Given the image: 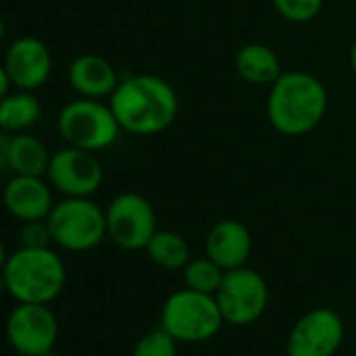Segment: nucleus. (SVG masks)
<instances>
[{
    "instance_id": "39448f33",
    "label": "nucleus",
    "mask_w": 356,
    "mask_h": 356,
    "mask_svg": "<svg viewBox=\"0 0 356 356\" xmlns=\"http://www.w3.org/2000/svg\"><path fill=\"white\" fill-rule=\"evenodd\" d=\"M53 243L67 252H90L107 237L105 212L90 197H65L47 218Z\"/></svg>"
},
{
    "instance_id": "b1692460",
    "label": "nucleus",
    "mask_w": 356,
    "mask_h": 356,
    "mask_svg": "<svg viewBox=\"0 0 356 356\" xmlns=\"http://www.w3.org/2000/svg\"><path fill=\"white\" fill-rule=\"evenodd\" d=\"M13 134L7 130H0V172L9 170V149H11Z\"/></svg>"
},
{
    "instance_id": "a211bd4d",
    "label": "nucleus",
    "mask_w": 356,
    "mask_h": 356,
    "mask_svg": "<svg viewBox=\"0 0 356 356\" xmlns=\"http://www.w3.org/2000/svg\"><path fill=\"white\" fill-rule=\"evenodd\" d=\"M51 155L47 145L28 132H17L11 138L9 170L19 176H47Z\"/></svg>"
},
{
    "instance_id": "bb28decb",
    "label": "nucleus",
    "mask_w": 356,
    "mask_h": 356,
    "mask_svg": "<svg viewBox=\"0 0 356 356\" xmlns=\"http://www.w3.org/2000/svg\"><path fill=\"white\" fill-rule=\"evenodd\" d=\"M350 70H352V74L356 78V42H354V47L350 51Z\"/></svg>"
},
{
    "instance_id": "f257e3e1",
    "label": "nucleus",
    "mask_w": 356,
    "mask_h": 356,
    "mask_svg": "<svg viewBox=\"0 0 356 356\" xmlns=\"http://www.w3.org/2000/svg\"><path fill=\"white\" fill-rule=\"evenodd\" d=\"M109 107L122 130L151 136L172 126L178 113V97L163 78L138 74L120 80L109 97Z\"/></svg>"
},
{
    "instance_id": "4468645a",
    "label": "nucleus",
    "mask_w": 356,
    "mask_h": 356,
    "mask_svg": "<svg viewBox=\"0 0 356 356\" xmlns=\"http://www.w3.org/2000/svg\"><path fill=\"white\" fill-rule=\"evenodd\" d=\"M206 252L208 258H212L220 268H239L248 262L252 254V235L248 227L239 220H220L208 233Z\"/></svg>"
},
{
    "instance_id": "2eb2a0df",
    "label": "nucleus",
    "mask_w": 356,
    "mask_h": 356,
    "mask_svg": "<svg viewBox=\"0 0 356 356\" xmlns=\"http://www.w3.org/2000/svg\"><path fill=\"white\" fill-rule=\"evenodd\" d=\"M67 80L70 86L86 99H103L111 97L115 86L120 84L118 72L113 65L95 53H84L76 57L67 70Z\"/></svg>"
},
{
    "instance_id": "412c9836",
    "label": "nucleus",
    "mask_w": 356,
    "mask_h": 356,
    "mask_svg": "<svg viewBox=\"0 0 356 356\" xmlns=\"http://www.w3.org/2000/svg\"><path fill=\"white\" fill-rule=\"evenodd\" d=\"M132 356H176V339L161 327L153 329L138 339Z\"/></svg>"
},
{
    "instance_id": "a878e982",
    "label": "nucleus",
    "mask_w": 356,
    "mask_h": 356,
    "mask_svg": "<svg viewBox=\"0 0 356 356\" xmlns=\"http://www.w3.org/2000/svg\"><path fill=\"white\" fill-rule=\"evenodd\" d=\"M7 258H9V254H7V248H5L3 239H0V270H3V266H5V262H7Z\"/></svg>"
},
{
    "instance_id": "9d476101",
    "label": "nucleus",
    "mask_w": 356,
    "mask_h": 356,
    "mask_svg": "<svg viewBox=\"0 0 356 356\" xmlns=\"http://www.w3.org/2000/svg\"><path fill=\"white\" fill-rule=\"evenodd\" d=\"M47 178L65 197H90L103 183V165L95 151L67 145L51 155Z\"/></svg>"
},
{
    "instance_id": "7ed1b4c3",
    "label": "nucleus",
    "mask_w": 356,
    "mask_h": 356,
    "mask_svg": "<svg viewBox=\"0 0 356 356\" xmlns=\"http://www.w3.org/2000/svg\"><path fill=\"white\" fill-rule=\"evenodd\" d=\"M3 277L7 283V293H11L17 302L51 304L61 296L67 273L55 250L22 245L7 258Z\"/></svg>"
},
{
    "instance_id": "4be33fe9",
    "label": "nucleus",
    "mask_w": 356,
    "mask_h": 356,
    "mask_svg": "<svg viewBox=\"0 0 356 356\" xmlns=\"http://www.w3.org/2000/svg\"><path fill=\"white\" fill-rule=\"evenodd\" d=\"M273 5L283 19L291 24H308L321 13L323 0H273Z\"/></svg>"
},
{
    "instance_id": "5701e85b",
    "label": "nucleus",
    "mask_w": 356,
    "mask_h": 356,
    "mask_svg": "<svg viewBox=\"0 0 356 356\" xmlns=\"http://www.w3.org/2000/svg\"><path fill=\"white\" fill-rule=\"evenodd\" d=\"M19 241H22L24 248H51L53 235H51L49 222L47 220L24 222L22 233H19Z\"/></svg>"
},
{
    "instance_id": "0eeeda50",
    "label": "nucleus",
    "mask_w": 356,
    "mask_h": 356,
    "mask_svg": "<svg viewBox=\"0 0 356 356\" xmlns=\"http://www.w3.org/2000/svg\"><path fill=\"white\" fill-rule=\"evenodd\" d=\"M220 312L231 325H250L262 316L268 304V287L260 273L239 266L227 270L214 293Z\"/></svg>"
},
{
    "instance_id": "c85d7f7f",
    "label": "nucleus",
    "mask_w": 356,
    "mask_h": 356,
    "mask_svg": "<svg viewBox=\"0 0 356 356\" xmlns=\"http://www.w3.org/2000/svg\"><path fill=\"white\" fill-rule=\"evenodd\" d=\"M7 291V283H5V277H3V270H0V293Z\"/></svg>"
},
{
    "instance_id": "6e6552de",
    "label": "nucleus",
    "mask_w": 356,
    "mask_h": 356,
    "mask_svg": "<svg viewBox=\"0 0 356 356\" xmlns=\"http://www.w3.org/2000/svg\"><path fill=\"white\" fill-rule=\"evenodd\" d=\"M9 346L22 356H40L55 350L59 321L49 304L17 302L5 325Z\"/></svg>"
},
{
    "instance_id": "f8f14e48",
    "label": "nucleus",
    "mask_w": 356,
    "mask_h": 356,
    "mask_svg": "<svg viewBox=\"0 0 356 356\" xmlns=\"http://www.w3.org/2000/svg\"><path fill=\"white\" fill-rule=\"evenodd\" d=\"M3 65H5L9 80L15 88L36 92L51 78L53 55L40 38L19 36L7 49Z\"/></svg>"
},
{
    "instance_id": "1a4fd4ad",
    "label": "nucleus",
    "mask_w": 356,
    "mask_h": 356,
    "mask_svg": "<svg viewBox=\"0 0 356 356\" xmlns=\"http://www.w3.org/2000/svg\"><path fill=\"white\" fill-rule=\"evenodd\" d=\"M107 237L122 250H145L157 231L153 206L138 193H122L113 197L105 210Z\"/></svg>"
},
{
    "instance_id": "f3484780",
    "label": "nucleus",
    "mask_w": 356,
    "mask_h": 356,
    "mask_svg": "<svg viewBox=\"0 0 356 356\" xmlns=\"http://www.w3.org/2000/svg\"><path fill=\"white\" fill-rule=\"evenodd\" d=\"M40 115L42 105L34 90L15 88L0 99V130H7L11 134L26 132L40 120Z\"/></svg>"
},
{
    "instance_id": "aec40b11",
    "label": "nucleus",
    "mask_w": 356,
    "mask_h": 356,
    "mask_svg": "<svg viewBox=\"0 0 356 356\" xmlns=\"http://www.w3.org/2000/svg\"><path fill=\"white\" fill-rule=\"evenodd\" d=\"M225 268H220L212 258H197V260H189L187 266L183 268V277H185V285L189 289L202 291V293H216L222 277H225Z\"/></svg>"
},
{
    "instance_id": "393cba45",
    "label": "nucleus",
    "mask_w": 356,
    "mask_h": 356,
    "mask_svg": "<svg viewBox=\"0 0 356 356\" xmlns=\"http://www.w3.org/2000/svg\"><path fill=\"white\" fill-rule=\"evenodd\" d=\"M11 86H13V84H11V80H9V74H7L5 65L0 63V99H3V97L9 92Z\"/></svg>"
},
{
    "instance_id": "ddd939ff",
    "label": "nucleus",
    "mask_w": 356,
    "mask_h": 356,
    "mask_svg": "<svg viewBox=\"0 0 356 356\" xmlns=\"http://www.w3.org/2000/svg\"><path fill=\"white\" fill-rule=\"evenodd\" d=\"M3 204L7 212L22 222L47 220L55 206L51 183L44 181V176L13 174L3 189Z\"/></svg>"
},
{
    "instance_id": "423d86ee",
    "label": "nucleus",
    "mask_w": 356,
    "mask_h": 356,
    "mask_svg": "<svg viewBox=\"0 0 356 356\" xmlns=\"http://www.w3.org/2000/svg\"><path fill=\"white\" fill-rule=\"evenodd\" d=\"M57 128L67 145L86 151H101L113 145L122 130L109 105L86 97L70 101L59 111Z\"/></svg>"
},
{
    "instance_id": "cd10ccee",
    "label": "nucleus",
    "mask_w": 356,
    "mask_h": 356,
    "mask_svg": "<svg viewBox=\"0 0 356 356\" xmlns=\"http://www.w3.org/2000/svg\"><path fill=\"white\" fill-rule=\"evenodd\" d=\"M5 32H7V28H5V22H3V17H0V42H3V38H5Z\"/></svg>"
},
{
    "instance_id": "6ab92c4d",
    "label": "nucleus",
    "mask_w": 356,
    "mask_h": 356,
    "mask_svg": "<svg viewBox=\"0 0 356 356\" xmlns=\"http://www.w3.org/2000/svg\"><path fill=\"white\" fill-rule=\"evenodd\" d=\"M145 252L159 268L165 270H181L191 260V250L187 239L174 231H155Z\"/></svg>"
},
{
    "instance_id": "c756f323",
    "label": "nucleus",
    "mask_w": 356,
    "mask_h": 356,
    "mask_svg": "<svg viewBox=\"0 0 356 356\" xmlns=\"http://www.w3.org/2000/svg\"><path fill=\"white\" fill-rule=\"evenodd\" d=\"M40 356H61V354H57L55 350H51V352H44V354H40Z\"/></svg>"
},
{
    "instance_id": "9b49d317",
    "label": "nucleus",
    "mask_w": 356,
    "mask_h": 356,
    "mask_svg": "<svg viewBox=\"0 0 356 356\" xmlns=\"http://www.w3.org/2000/svg\"><path fill=\"white\" fill-rule=\"evenodd\" d=\"M343 339V323L337 312L316 308L306 312L287 339L289 356H333Z\"/></svg>"
},
{
    "instance_id": "f03ea898",
    "label": "nucleus",
    "mask_w": 356,
    "mask_h": 356,
    "mask_svg": "<svg viewBox=\"0 0 356 356\" xmlns=\"http://www.w3.org/2000/svg\"><path fill=\"white\" fill-rule=\"evenodd\" d=\"M327 111V90L318 78L306 72H285L270 86L266 113L273 128L285 136H302L314 130Z\"/></svg>"
},
{
    "instance_id": "20e7f679",
    "label": "nucleus",
    "mask_w": 356,
    "mask_h": 356,
    "mask_svg": "<svg viewBox=\"0 0 356 356\" xmlns=\"http://www.w3.org/2000/svg\"><path fill=\"white\" fill-rule=\"evenodd\" d=\"M222 321L216 296L189 287L172 293L161 308V329L176 341H206L220 331Z\"/></svg>"
},
{
    "instance_id": "dca6fc26",
    "label": "nucleus",
    "mask_w": 356,
    "mask_h": 356,
    "mask_svg": "<svg viewBox=\"0 0 356 356\" xmlns=\"http://www.w3.org/2000/svg\"><path fill=\"white\" fill-rule=\"evenodd\" d=\"M237 74L254 86H273L281 78V61L266 44H245L235 55Z\"/></svg>"
}]
</instances>
